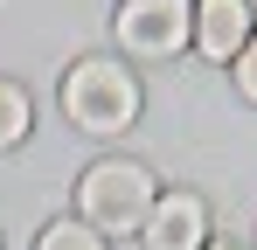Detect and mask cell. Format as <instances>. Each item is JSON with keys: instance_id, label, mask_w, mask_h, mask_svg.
<instances>
[{"instance_id": "obj_5", "label": "cell", "mask_w": 257, "mask_h": 250, "mask_svg": "<svg viewBox=\"0 0 257 250\" xmlns=\"http://www.w3.org/2000/svg\"><path fill=\"white\" fill-rule=\"evenodd\" d=\"M250 35H257L250 0H195V49L209 63H236Z\"/></svg>"}, {"instance_id": "obj_3", "label": "cell", "mask_w": 257, "mask_h": 250, "mask_svg": "<svg viewBox=\"0 0 257 250\" xmlns=\"http://www.w3.org/2000/svg\"><path fill=\"white\" fill-rule=\"evenodd\" d=\"M195 42V0H125L118 7V49L125 56H181Z\"/></svg>"}, {"instance_id": "obj_4", "label": "cell", "mask_w": 257, "mask_h": 250, "mask_svg": "<svg viewBox=\"0 0 257 250\" xmlns=\"http://www.w3.org/2000/svg\"><path fill=\"white\" fill-rule=\"evenodd\" d=\"M139 243L146 250H202L209 243V208H202V195H188V188L160 195L153 215L139 222Z\"/></svg>"}, {"instance_id": "obj_9", "label": "cell", "mask_w": 257, "mask_h": 250, "mask_svg": "<svg viewBox=\"0 0 257 250\" xmlns=\"http://www.w3.org/2000/svg\"><path fill=\"white\" fill-rule=\"evenodd\" d=\"M202 250H236V243H202Z\"/></svg>"}, {"instance_id": "obj_1", "label": "cell", "mask_w": 257, "mask_h": 250, "mask_svg": "<svg viewBox=\"0 0 257 250\" xmlns=\"http://www.w3.org/2000/svg\"><path fill=\"white\" fill-rule=\"evenodd\" d=\"M153 202H160V188H153V174L139 160H97L77 181V215L97 236H139V222L153 215Z\"/></svg>"}, {"instance_id": "obj_8", "label": "cell", "mask_w": 257, "mask_h": 250, "mask_svg": "<svg viewBox=\"0 0 257 250\" xmlns=\"http://www.w3.org/2000/svg\"><path fill=\"white\" fill-rule=\"evenodd\" d=\"M236 90H243V97L257 104V35L243 42V56H236Z\"/></svg>"}, {"instance_id": "obj_2", "label": "cell", "mask_w": 257, "mask_h": 250, "mask_svg": "<svg viewBox=\"0 0 257 250\" xmlns=\"http://www.w3.org/2000/svg\"><path fill=\"white\" fill-rule=\"evenodd\" d=\"M63 111L77 132H97V139H111V132H125L139 118V83H132L125 63H111V56H84L70 77H63Z\"/></svg>"}, {"instance_id": "obj_6", "label": "cell", "mask_w": 257, "mask_h": 250, "mask_svg": "<svg viewBox=\"0 0 257 250\" xmlns=\"http://www.w3.org/2000/svg\"><path fill=\"white\" fill-rule=\"evenodd\" d=\"M21 139H28V90L0 77V153L21 146Z\"/></svg>"}, {"instance_id": "obj_7", "label": "cell", "mask_w": 257, "mask_h": 250, "mask_svg": "<svg viewBox=\"0 0 257 250\" xmlns=\"http://www.w3.org/2000/svg\"><path fill=\"white\" fill-rule=\"evenodd\" d=\"M35 250H104V236L84 229V222H49L42 236H35Z\"/></svg>"}]
</instances>
